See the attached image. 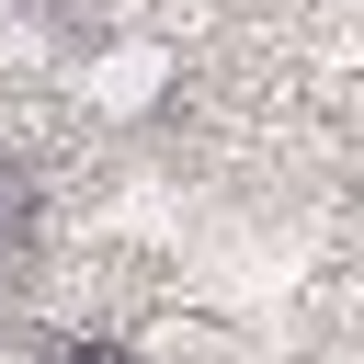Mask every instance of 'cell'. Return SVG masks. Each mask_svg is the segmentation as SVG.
Here are the masks:
<instances>
[{
	"instance_id": "obj_2",
	"label": "cell",
	"mask_w": 364,
	"mask_h": 364,
	"mask_svg": "<svg viewBox=\"0 0 364 364\" xmlns=\"http://www.w3.org/2000/svg\"><path fill=\"white\" fill-rule=\"evenodd\" d=\"M68 364H148V353H102V341H80V353H68Z\"/></svg>"
},
{
	"instance_id": "obj_1",
	"label": "cell",
	"mask_w": 364,
	"mask_h": 364,
	"mask_svg": "<svg viewBox=\"0 0 364 364\" xmlns=\"http://www.w3.org/2000/svg\"><path fill=\"white\" fill-rule=\"evenodd\" d=\"M159 68H171V57H159V46H125V57H102V68H91V80H102V102H114V114H136V102H148V80H159Z\"/></svg>"
}]
</instances>
